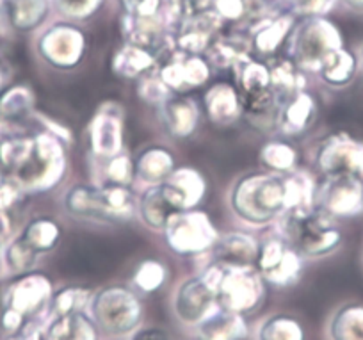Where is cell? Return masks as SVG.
Here are the masks:
<instances>
[{
	"label": "cell",
	"mask_w": 363,
	"mask_h": 340,
	"mask_svg": "<svg viewBox=\"0 0 363 340\" xmlns=\"http://www.w3.org/2000/svg\"><path fill=\"white\" fill-rule=\"evenodd\" d=\"M337 2L344 6V8L351 9V11L363 13V0H337Z\"/></svg>",
	"instance_id": "48"
},
{
	"label": "cell",
	"mask_w": 363,
	"mask_h": 340,
	"mask_svg": "<svg viewBox=\"0 0 363 340\" xmlns=\"http://www.w3.org/2000/svg\"><path fill=\"white\" fill-rule=\"evenodd\" d=\"M120 6L123 18L167 20L171 23L169 0H120Z\"/></svg>",
	"instance_id": "40"
},
{
	"label": "cell",
	"mask_w": 363,
	"mask_h": 340,
	"mask_svg": "<svg viewBox=\"0 0 363 340\" xmlns=\"http://www.w3.org/2000/svg\"><path fill=\"white\" fill-rule=\"evenodd\" d=\"M160 187L174 212L196 209L207 194V182L194 168H177Z\"/></svg>",
	"instance_id": "20"
},
{
	"label": "cell",
	"mask_w": 363,
	"mask_h": 340,
	"mask_svg": "<svg viewBox=\"0 0 363 340\" xmlns=\"http://www.w3.org/2000/svg\"><path fill=\"white\" fill-rule=\"evenodd\" d=\"M132 340H171L166 331L159 328H143L139 329Z\"/></svg>",
	"instance_id": "47"
},
{
	"label": "cell",
	"mask_w": 363,
	"mask_h": 340,
	"mask_svg": "<svg viewBox=\"0 0 363 340\" xmlns=\"http://www.w3.org/2000/svg\"><path fill=\"white\" fill-rule=\"evenodd\" d=\"M123 109L114 102H106L95 112L87 128V143L91 155L106 160L125 152Z\"/></svg>",
	"instance_id": "14"
},
{
	"label": "cell",
	"mask_w": 363,
	"mask_h": 340,
	"mask_svg": "<svg viewBox=\"0 0 363 340\" xmlns=\"http://www.w3.org/2000/svg\"><path fill=\"white\" fill-rule=\"evenodd\" d=\"M68 168L66 141L50 131L30 134L29 145L6 180L22 192H45L65 178Z\"/></svg>",
	"instance_id": "3"
},
{
	"label": "cell",
	"mask_w": 363,
	"mask_h": 340,
	"mask_svg": "<svg viewBox=\"0 0 363 340\" xmlns=\"http://www.w3.org/2000/svg\"><path fill=\"white\" fill-rule=\"evenodd\" d=\"M134 168L135 182L146 187V185L162 184L177 170V159L167 146L150 145L135 157Z\"/></svg>",
	"instance_id": "25"
},
{
	"label": "cell",
	"mask_w": 363,
	"mask_h": 340,
	"mask_svg": "<svg viewBox=\"0 0 363 340\" xmlns=\"http://www.w3.org/2000/svg\"><path fill=\"white\" fill-rule=\"evenodd\" d=\"M18 340H40V336L36 333H27V335H22Z\"/></svg>",
	"instance_id": "50"
},
{
	"label": "cell",
	"mask_w": 363,
	"mask_h": 340,
	"mask_svg": "<svg viewBox=\"0 0 363 340\" xmlns=\"http://www.w3.org/2000/svg\"><path fill=\"white\" fill-rule=\"evenodd\" d=\"M0 250H2V257H0L2 258V265L9 273H15V275H26V273H29L36 265L38 258H40V255L36 251L30 250L20 239L18 234L15 237H11Z\"/></svg>",
	"instance_id": "38"
},
{
	"label": "cell",
	"mask_w": 363,
	"mask_h": 340,
	"mask_svg": "<svg viewBox=\"0 0 363 340\" xmlns=\"http://www.w3.org/2000/svg\"><path fill=\"white\" fill-rule=\"evenodd\" d=\"M269 72H271V87L277 93L280 104L287 98L294 97L299 91L306 89V75L308 73L303 72L292 59L277 57L267 59Z\"/></svg>",
	"instance_id": "28"
},
{
	"label": "cell",
	"mask_w": 363,
	"mask_h": 340,
	"mask_svg": "<svg viewBox=\"0 0 363 340\" xmlns=\"http://www.w3.org/2000/svg\"><path fill=\"white\" fill-rule=\"evenodd\" d=\"M91 300H93V290L91 289L80 285L65 287L52 297V310L55 312V315L82 312Z\"/></svg>",
	"instance_id": "42"
},
{
	"label": "cell",
	"mask_w": 363,
	"mask_h": 340,
	"mask_svg": "<svg viewBox=\"0 0 363 340\" xmlns=\"http://www.w3.org/2000/svg\"><path fill=\"white\" fill-rule=\"evenodd\" d=\"M260 340H305V329L291 315H274L260 329Z\"/></svg>",
	"instance_id": "41"
},
{
	"label": "cell",
	"mask_w": 363,
	"mask_h": 340,
	"mask_svg": "<svg viewBox=\"0 0 363 340\" xmlns=\"http://www.w3.org/2000/svg\"><path fill=\"white\" fill-rule=\"evenodd\" d=\"M235 72V87L240 98L255 97V94L265 93L271 87V72H269L267 61L260 57L244 59L233 68Z\"/></svg>",
	"instance_id": "33"
},
{
	"label": "cell",
	"mask_w": 363,
	"mask_h": 340,
	"mask_svg": "<svg viewBox=\"0 0 363 340\" xmlns=\"http://www.w3.org/2000/svg\"><path fill=\"white\" fill-rule=\"evenodd\" d=\"M203 55L212 70H233L240 61L253 55V48L246 34L233 31L228 34H219Z\"/></svg>",
	"instance_id": "26"
},
{
	"label": "cell",
	"mask_w": 363,
	"mask_h": 340,
	"mask_svg": "<svg viewBox=\"0 0 363 340\" xmlns=\"http://www.w3.org/2000/svg\"><path fill=\"white\" fill-rule=\"evenodd\" d=\"M34 93L26 84L9 86L0 93V124L18 125L34 116Z\"/></svg>",
	"instance_id": "32"
},
{
	"label": "cell",
	"mask_w": 363,
	"mask_h": 340,
	"mask_svg": "<svg viewBox=\"0 0 363 340\" xmlns=\"http://www.w3.org/2000/svg\"><path fill=\"white\" fill-rule=\"evenodd\" d=\"M95 322L113 335H123L139 324L143 315L141 303L128 289L111 285L96 292L91 300Z\"/></svg>",
	"instance_id": "8"
},
{
	"label": "cell",
	"mask_w": 363,
	"mask_h": 340,
	"mask_svg": "<svg viewBox=\"0 0 363 340\" xmlns=\"http://www.w3.org/2000/svg\"><path fill=\"white\" fill-rule=\"evenodd\" d=\"M320 177L354 175L363 178V141L345 132H335L317 146L313 157Z\"/></svg>",
	"instance_id": "12"
},
{
	"label": "cell",
	"mask_w": 363,
	"mask_h": 340,
	"mask_svg": "<svg viewBox=\"0 0 363 340\" xmlns=\"http://www.w3.org/2000/svg\"><path fill=\"white\" fill-rule=\"evenodd\" d=\"M219 268L221 273L218 280V301L223 310L240 315L255 310L264 297V278L257 268Z\"/></svg>",
	"instance_id": "9"
},
{
	"label": "cell",
	"mask_w": 363,
	"mask_h": 340,
	"mask_svg": "<svg viewBox=\"0 0 363 340\" xmlns=\"http://www.w3.org/2000/svg\"><path fill=\"white\" fill-rule=\"evenodd\" d=\"M221 268L212 262L198 276L180 283L174 296V312L187 324H196L208 317L212 307L218 301V280Z\"/></svg>",
	"instance_id": "11"
},
{
	"label": "cell",
	"mask_w": 363,
	"mask_h": 340,
	"mask_svg": "<svg viewBox=\"0 0 363 340\" xmlns=\"http://www.w3.org/2000/svg\"><path fill=\"white\" fill-rule=\"evenodd\" d=\"M331 340H363V305L349 303L330 322Z\"/></svg>",
	"instance_id": "37"
},
{
	"label": "cell",
	"mask_w": 363,
	"mask_h": 340,
	"mask_svg": "<svg viewBox=\"0 0 363 340\" xmlns=\"http://www.w3.org/2000/svg\"><path fill=\"white\" fill-rule=\"evenodd\" d=\"M228 205L235 217L250 226L277 223L292 209L287 175L265 170L242 175L230 189Z\"/></svg>",
	"instance_id": "1"
},
{
	"label": "cell",
	"mask_w": 363,
	"mask_h": 340,
	"mask_svg": "<svg viewBox=\"0 0 363 340\" xmlns=\"http://www.w3.org/2000/svg\"><path fill=\"white\" fill-rule=\"evenodd\" d=\"M52 294L50 282L40 273H26L6 294V310L18 314L22 319L33 317L43 308Z\"/></svg>",
	"instance_id": "21"
},
{
	"label": "cell",
	"mask_w": 363,
	"mask_h": 340,
	"mask_svg": "<svg viewBox=\"0 0 363 340\" xmlns=\"http://www.w3.org/2000/svg\"><path fill=\"white\" fill-rule=\"evenodd\" d=\"M338 4L337 0H280L277 8L291 13L296 18L326 16Z\"/></svg>",
	"instance_id": "46"
},
{
	"label": "cell",
	"mask_w": 363,
	"mask_h": 340,
	"mask_svg": "<svg viewBox=\"0 0 363 340\" xmlns=\"http://www.w3.org/2000/svg\"><path fill=\"white\" fill-rule=\"evenodd\" d=\"M358 59H359V68L363 70V45L362 48H359V54H358Z\"/></svg>",
	"instance_id": "52"
},
{
	"label": "cell",
	"mask_w": 363,
	"mask_h": 340,
	"mask_svg": "<svg viewBox=\"0 0 363 340\" xmlns=\"http://www.w3.org/2000/svg\"><path fill=\"white\" fill-rule=\"evenodd\" d=\"M166 276L167 269L162 262L155 261V258H146L135 269L134 283L145 292H153V290L162 287V283L166 282Z\"/></svg>",
	"instance_id": "45"
},
{
	"label": "cell",
	"mask_w": 363,
	"mask_h": 340,
	"mask_svg": "<svg viewBox=\"0 0 363 340\" xmlns=\"http://www.w3.org/2000/svg\"><path fill=\"white\" fill-rule=\"evenodd\" d=\"M255 268L271 285L289 287L298 282L303 269V257L280 234L262 241Z\"/></svg>",
	"instance_id": "13"
},
{
	"label": "cell",
	"mask_w": 363,
	"mask_h": 340,
	"mask_svg": "<svg viewBox=\"0 0 363 340\" xmlns=\"http://www.w3.org/2000/svg\"><path fill=\"white\" fill-rule=\"evenodd\" d=\"M87 50L86 33L75 22L48 23L36 38V52L43 62L59 72H69L82 62Z\"/></svg>",
	"instance_id": "7"
},
{
	"label": "cell",
	"mask_w": 363,
	"mask_h": 340,
	"mask_svg": "<svg viewBox=\"0 0 363 340\" xmlns=\"http://www.w3.org/2000/svg\"><path fill=\"white\" fill-rule=\"evenodd\" d=\"M54 13L52 0H0V18L15 33H40Z\"/></svg>",
	"instance_id": "18"
},
{
	"label": "cell",
	"mask_w": 363,
	"mask_h": 340,
	"mask_svg": "<svg viewBox=\"0 0 363 340\" xmlns=\"http://www.w3.org/2000/svg\"><path fill=\"white\" fill-rule=\"evenodd\" d=\"M203 107L211 124L218 128H230L244 118L239 91L233 84H212L203 94Z\"/></svg>",
	"instance_id": "24"
},
{
	"label": "cell",
	"mask_w": 363,
	"mask_h": 340,
	"mask_svg": "<svg viewBox=\"0 0 363 340\" xmlns=\"http://www.w3.org/2000/svg\"><path fill=\"white\" fill-rule=\"evenodd\" d=\"M258 160L265 171L287 175L298 170L299 153L289 139H272L262 146Z\"/></svg>",
	"instance_id": "34"
},
{
	"label": "cell",
	"mask_w": 363,
	"mask_h": 340,
	"mask_svg": "<svg viewBox=\"0 0 363 340\" xmlns=\"http://www.w3.org/2000/svg\"><path fill=\"white\" fill-rule=\"evenodd\" d=\"M138 97L141 98L143 102L150 105H162L164 102L167 100L169 97H173V91L167 87V84L164 82L162 77H160L159 68L152 70V72L145 73L143 77L138 79Z\"/></svg>",
	"instance_id": "43"
},
{
	"label": "cell",
	"mask_w": 363,
	"mask_h": 340,
	"mask_svg": "<svg viewBox=\"0 0 363 340\" xmlns=\"http://www.w3.org/2000/svg\"><path fill=\"white\" fill-rule=\"evenodd\" d=\"M162 127L174 139H189L200 127V105L189 94H177L159 105Z\"/></svg>",
	"instance_id": "23"
},
{
	"label": "cell",
	"mask_w": 363,
	"mask_h": 340,
	"mask_svg": "<svg viewBox=\"0 0 363 340\" xmlns=\"http://www.w3.org/2000/svg\"><path fill=\"white\" fill-rule=\"evenodd\" d=\"M358 72V54L349 50L344 45V47L338 48L337 52H333V54L324 61V65L320 66L319 72H317V77H319L320 82L326 84L328 87L342 89V87H347L349 84H352V80L356 79Z\"/></svg>",
	"instance_id": "29"
},
{
	"label": "cell",
	"mask_w": 363,
	"mask_h": 340,
	"mask_svg": "<svg viewBox=\"0 0 363 340\" xmlns=\"http://www.w3.org/2000/svg\"><path fill=\"white\" fill-rule=\"evenodd\" d=\"M139 194L134 187L114 184H73L62 194L68 216L93 223H128L138 217Z\"/></svg>",
	"instance_id": "2"
},
{
	"label": "cell",
	"mask_w": 363,
	"mask_h": 340,
	"mask_svg": "<svg viewBox=\"0 0 363 340\" xmlns=\"http://www.w3.org/2000/svg\"><path fill=\"white\" fill-rule=\"evenodd\" d=\"M260 251V241L244 230L219 234L211 250L212 262L225 268H250L255 265Z\"/></svg>",
	"instance_id": "22"
},
{
	"label": "cell",
	"mask_w": 363,
	"mask_h": 340,
	"mask_svg": "<svg viewBox=\"0 0 363 340\" xmlns=\"http://www.w3.org/2000/svg\"><path fill=\"white\" fill-rule=\"evenodd\" d=\"M342 47L340 29L328 16H310L296 22L287 41V57L305 73L317 75L324 61Z\"/></svg>",
	"instance_id": "5"
},
{
	"label": "cell",
	"mask_w": 363,
	"mask_h": 340,
	"mask_svg": "<svg viewBox=\"0 0 363 340\" xmlns=\"http://www.w3.org/2000/svg\"><path fill=\"white\" fill-rule=\"evenodd\" d=\"M264 2H265V4L271 6V8H277L278 2H280V0H264Z\"/></svg>",
	"instance_id": "51"
},
{
	"label": "cell",
	"mask_w": 363,
	"mask_h": 340,
	"mask_svg": "<svg viewBox=\"0 0 363 340\" xmlns=\"http://www.w3.org/2000/svg\"><path fill=\"white\" fill-rule=\"evenodd\" d=\"M104 166L100 171L99 184H114V185H132L135 184V168L134 159L127 152H121L111 159L102 160Z\"/></svg>",
	"instance_id": "39"
},
{
	"label": "cell",
	"mask_w": 363,
	"mask_h": 340,
	"mask_svg": "<svg viewBox=\"0 0 363 340\" xmlns=\"http://www.w3.org/2000/svg\"><path fill=\"white\" fill-rule=\"evenodd\" d=\"M277 224L280 226L278 234L291 243L303 258L328 257L344 243V232L338 221L319 207L289 210Z\"/></svg>",
	"instance_id": "4"
},
{
	"label": "cell",
	"mask_w": 363,
	"mask_h": 340,
	"mask_svg": "<svg viewBox=\"0 0 363 340\" xmlns=\"http://www.w3.org/2000/svg\"><path fill=\"white\" fill-rule=\"evenodd\" d=\"M20 239L38 255L54 251L62 239V226L57 219L50 216H38L27 221L26 226L20 230Z\"/></svg>",
	"instance_id": "30"
},
{
	"label": "cell",
	"mask_w": 363,
	"mask_h": 340,
	"mask_svg": "<svg viewBox=\"0 0 363 340\" xmlns=\"http://www.w3.org/2000/svg\"><path fill=\"white\" fill-rule=\"evenodd\" d=\"M8 87V72H6L4 65L0 62V93Z\"/></svg>",
	"instance_id": "49"
},
{
	"label": "cell",
	"mask_w": 363,
	"mask_h": 340,
	"mask_svg": "<svg viewBox=\"0 0 363 340\" xmlns=\"http://www.w3.org/2000/svg\"><path fill=\"white\" fill-rule=\"evenodd\" d=\"M48 340H95L93 322L82 312L55 315L47 331Z\"/></svg>",
	"instance_id": "36"
},
{
	"label": "cell",
	"mask_w": 363,
	"mask_h": 340,
	"mask_svg": "<svg viewBox=\"0 0 363 340\" xmlns=\"http://www.w3.org/2000/svg\"><path fill=\"white\" fill-rule=\"evenodd\" d=\"M200 335L203 340H240L246 335V324L240 314L221 310L200 322Z\"/></svg>",
	"instance_id": "35"
},
{
	"label": "cell",
	"mask_w": 363,
	"mask_h": 340,
	"mask_svg": "<svg viewBox=\"0 0 363 340\" xmlns=\"http://www.w3.org/2000/svg\"><path fill=\"white\" fill-rule=\"evenodd\" d=\"M162 234L169 250L180 257L211 253L219 237L211 217L198 209L173 214Z\"/></svg>",
	"instance_id": "6"
},
{
	"label": "cell",
	"mask_w": 363,
	"mask_h": 340,
	"mask_svg": "<svg viewBox=\"0 0 363 340\" xmlns=\"http://www.w3.org/2000/svg\"><path fill=\"white\" fill-rule=\"evenodd\" d=\"M159 68V57L146 48L125 41L113 55L111 70L121 79L138 80L145 73Z\"/></svg>",
	"instance_id": "27"
},
{
	"label": "cell",
	"mask_w": 363,
	"mask_h": 340,
	"mask_svg": "<svg viewBox=\"0 0 363 340\" xmlns=\"http://www.w3.org/2000/svg\"><path fill=\"white\" fill-rule=\"evenodd\" d=\"M223 20L216 15L214 9L178 20L173 26L174 52L191 55H203L212 41L221 34Z\"/></svg>",
	"instance_id": "16"
},
{
	"label": "cell",
	"mask_w": 363,
	"mask_h": 340,
	"mask_svg": "<svg viewBox=\"0 0 363 340\" xmlns=\"http://www.w3.org/2000/svg\"><path fill=\"white\" fill-rule=\"evenodd\" d=\"M4 29H8V27L4 26V22H2V18H0V34L4 33Z\"/></svg>",
	"instance_id": "53"
},
{
	"label": "cell",
	"mask_w": 363,
	"mask_h": 340,
	"mask_svg": "<svg viewBox=\"0 0 363 340\" xmlns=\"http://www.w3.org/2000/svg\"><path fill=\"white\" fill-rule=\"evenodd\" d=\"M315 207L337 221L363 214V178L354 175L323 177L315 187Z\"/></svg>",
	"instance_id": "10"
},
{
	"label": "cell",
	"mask_w": 363,
	"mask_h": 340,
	"mask_svg": "<svg viewBox=\"0 0 363 340\" xmlns=\"http://www.w3.org/2000/svg\"><path fill=\"white\" fill-rule=\"evenodd\" d=\"M106 0H52L57 15L68 22H84L89 20L102 9Z\"/></svg>",
	"instance_id": "44"
},
{
	"label": "cell",
	"mask_w": 363,
	"mask_h": 340,
	"mask_svg": "<svg viewBox=\"0 0 363 340\" xmlns=\"http://www.w3.org/2000/svg\"><path fill=\"white\" fill-rule=\"evenodd\" d=\"M319 116V104L308 89L287 98L278 109L277 134L284 139H294L306 134Z\"/></svg>",
	"instance_id": "19"
},
{
	"label": "cell",
	"mask_w": 363,
	"mask_h": 340,
	"mask_svg": "<svg viewBox=\"0 0 363 340\" xmlns=\"http://www.w3.org/2000/svg\"><path fill=\"white\" fill-rule=\"evenodd\" d=\"M159 73L173 93L189 94L211 80L212 66L205 55H191L173 52L159 66Z\"/></svg>",
	"instance_id": "17"
},
{
	"label": "cell",
	"mask_w": 363,
	"mask_h": 340,
	"mask_svg": "<svg viewBox=\"0 0 363 340\" xmlns=\"http://www.w3.org/2000/svg\"><path fill=\"white\" fill-rule=\"evenodd\" d=\"M174 212L164 196L160 184L146 185L139 194L138 202V217L148 230L153 232H164L167 221Z\"/></svg>",
	"instance_id": "31"
},
{
	"label": "cell",
	"mask_w": 363,
	"mask_h": 340,
	"mask_svg": "<svg viewBox=\"0 0 363 340\" xmlns=\"http://www.w3.org/2000/svg\"><path fill=\"white\" fill-rule=\"evenodd\" d=\"M298 18L284 9L272 8L271 11L255 23H251L244 34L250 38L251 48H253L255 57H260L264 61L277 57L281 47H287V41L291 38Z\"/></svg>",
	"instance_id": "15"
}]
</instances>
